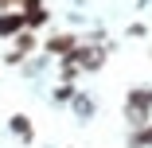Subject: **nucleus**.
<instances>
[{
	"instance_id": "20e7f679",
	"label": "nucleus",
	"mask_w": 152,
	"mask_h": 148,
	"mask_svg": "<svg viewBox=\"0 0 152 148\" xmlns=\"http://www.w3.org/2000/svg\"><path fill=\"white\" fill-rule=\"evenodd\" d=\"M23 27H27V20H23V12H20V8L0 12V39H12V35H20Z\"/></svg>"
},
{
	"instance_id": "7ed1b4c3",
	"label": "nucleus",
	"mask_w": 152,
	"mask_h": 148,
	"mask_svg": "<svg viewBox=\"0 0 152 148\" xmlns=\"http://www.w3.org/2000/svg\"><path fill=\"white\" fill-rule=\"evenodd\" d=\"M78 43H82V39H78L74 31H55V35H47V39H43V51H47V55H55V58H63V55H70Z\"/></svg>"
},
{
	"instance_id": "423d86ee",
	"label": "nucleus",
	"mask_w": 152,
	"mask_h": 148,
	"mask_svg": "<svg viewBox=\"0 0 152 148\" xmlns=\"http://www.w3.org/2000/svg\"><path fill=\"white\" fill-rule=\"evenodd\" d=\"M12 39H16V47H12V51H16L20 58H27V55H31V51L39 47V39H35V31H27V27H23L20 35H12Z\"/></svg>"
},
{
	"instance_id": "9d476101",
	"label": "nucleus",
	"mask_w": 152,
	"mask_h": 148,
	"mask_svg": "<svg viewBox=\"0 0 152 148\" xmlns=\"http://www.w3.org/2000/svg\"><path fill=\"white\" fill-rule=\"evenodd\" d=\"M74 90H78L74 82H58V86H55V94H51V101H55V105H66V101L74 98Z\"/></svg>"
},
{
	"instance_id": "1a4fd4ad",
	"label": "nucleus",
	"mask_w": 152,
	"mask_h": 148,
	"mask_svg": "<svg viewBox=\"0 0 152 148\" xmlns=\"http://www.w3.org/2000/svg\"><path fill=\"white\" fill-rule=\"evenodd\" d=\"M23 20H27V31H39V27L51 23V12H47V4H43V8H35V12H23Z\"/></svg>"
},
{
	"instance_id": "f257e3e1",
	"label": "nucleus",
	"mask_w": 152,
	"mask_h": 148,
	"mask_svg": "<svg viewBox=\"0 0 152 148\" xmlns=\"http://www.w3.org/2000/svg\"><path fill=\"white\" fill-rule=\"evenodd\" d=\"M125 121H129V129L152 121V86H133L125 94Z\"/></svg>"
},
{
	"instance_id": "f03ea898",
	"label": "nucleus",
	"mask_w": 152,
	"mask_h": 148,
	"mask_svg": "<svg viewBox=\"0 0 152 148\" xmlns=\"http://www.w3.org/2000/svg\"><path fill=\"white\" fill-rule=\"evenodd\" d=\"M70 58L78 63V70H82V74H94V70H102V66H105V47H90V43L82 47V43H78V47L70 51Z\"/></svg>"
},
{
	"instance_id": "9b49d317",
	"label": "nucleus",
	"mask_w": 152,
	"mask_h": 148,
	"mask_svg": "<svg viewBox=\"0 0 152 148\" xmlns=\"http://www.w3.org/2000/svg\"><path fill=\"white\" fill-rule=\"evenodd\" d=\"M129 35H133V39H144V35H148V23H133Z\"/></svg>"
},
{
	"instance_id": "f8f14e48",
	"label": "nucleus",
	"mask_w": 152,
	"mask_h": 148,
	"mask_svg": "<svg viewBox=\"0 0 152 148\" xmlns=\"http://www.w3.org/2000/svg\"><path fill=\"white\" fill-rule=\"evenodd\" d=\"M8 8H12V0H0V12H8Z\"/></svg>"
},
{
	"instance_id": "6e6552de",
	"label": "nucleus",
	"mask_w": 152,
	"mask_h": 148,
	"mask_svg": "<svg viewBox=\"0 0 152 148\" xmlns=\"http://www.w3.org/2000/svg\"><path fill=\"white\" fill-rule=\"evenodd\" d=\"M8 129H12L16 136H23V140H35V129H31V121H27L23 113H12V121H8Z\"/></svg>"
},
{
	"instance_id": "ddd939ff",
	"label": "nucleus",
	"mask_w": 152,
	"mask_h": 148,
	"mask_svg": "<svg viewBox=\"0 0 152 148\" xmlns=\"http://www.w3.org/2000/svg\"><path fill=\"white\" fill-rule=\"evenodd\" d=\"M20 4H23V0H12V8H20Z\"/></svg>"
},
{
	"instance_id": "39448f33",
	"label": "nucleus",
	"mask_w": 152,
	"mask_h": 148,
	"mask_svg": "<svg viewBox=\"0 0 152 148\" xmlns=\"http://www.w3.org/2000/svg\"><path fill=\"white\" fill-rule=\"evenodd\" d=\"M70 109H74V117H78V121H90V117L98 113L94 98H90V94H82V90H74V98H70Z\"/></svg>"
},
{
	"instance_id": "0eeeda50",
	"label": "nucleus",
	"mask_w": 152,
	"mask_h": 148,
	"mask_svg": "<svg viewBox=\"0 0 152 148\" xmlns=\"http://www.w3.org/2000/svg\"><path fill=\"white\" fill-rule=\"evenodd\" d=\"M129 148H152V121L148 125H137L129 133Z\"/></svg>"
}]
</instances>
